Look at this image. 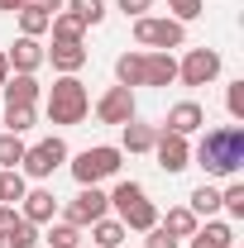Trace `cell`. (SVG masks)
<instances>
[{"label":"cell","mask_w":244,"mask_h":248,"mask_svg":"<svg viewBox=\"0 0 244 248\" xmlns=\"http://www.w3.org/2000/svg\"><path fill=\"white\" fill-rule=\"evenodd\" d=\"M87 110H91V95L77 77H58L48 86V120L53 124H82Z\"/></svg>","instance_id":"obj_2"},{"label":"cell","mask_w":244,"mask_h":248,"mask_svg":"<svg viewBox=\"0 0 244 248\" xmlns=\"http://www.w3.org/2000/svg\"><path fill=\"white\" fill-rule=\"evenodd\" d=\"M120 148H110V143H96V148H82V153L72 157V177L77 186H101L105 177H115L120 172Z\"/></svg>","instance_id":"obj_3"},{"label":"cell","mask_w":244,"mask_h":248,"mask_svg":"<svg viewBox=\"0 0 244 248\" xmlns=\"http://www.w3.org/2000/svg\"><path fill=\"white\" fill-rule=\"evenodd\" d=\"M82 248H96V244H82Z\"/></svg>","instance_id":"obj_40"},{"label":"cell","mask_w":244,"mask_h":248,"mask_svg":"<svg viewBox=\"0 0 244 248\" xmlns=\"http://www.w3.org/2000/svg\"><path fill=\"white\" fill-rule=\"evenodd\" d=\"M0 91H5V105H38L43 86H38L34 72H10V81H5Z\"/></svg>","instance_id":"obj_11"},{"label":"cell","mask_w":244,"mask_h":248,"mask_svg":"<svg viewBox=\"0 0 244 248\" xmlns=\"http://www.w3.org/2000/svg\"><path fill=\"white\" fill-rule=\"evenodd\" d=\"M48 33H53V43H82V38H87V24H82L77 15L58 10V15H53V24H48Z\"/></svg>","instance_id":"obj_19"},{"label":"cell","mask_w":244,"mask_h":248,"mask_svg":"<svg viewBox=\"0 0 244 248\" xmlns=\"http://www.w3.org/2000/svg\"><path fill=\"white\" fill-rule=\"evenodd\" d=\"M120 129H124V148H120V153H153V139H158L153 124L129 120V124H120Z\"/></svg>","instance_id":"obj_18"},{"label":"cell","mask_w":244,"mask_h":248,"mask_svg":"<svg viewBox=\"0 0 244 248\" xmlns=\"http://www.w3.org/2000/svg\"><path fill=\"white\" fill-rule=\"evenodd\" d=\"M5 58H10V72H38V67H43V43L19 33L15 48H5Z\"/></svg>","instance_id":"obj_13"},{"label":"cell","mask_w":244,"mask_h":248,"mask_svg":"<svg viewBox=\"0 0 244 248\" xmlns=\"http://www.w3.org/2000/svg\"><path fill=\"white\" fill-rule=\"evenodd\" d=\"M24 134H0V172H15L24 162Z\"/></svg>","instance_id":"obj_24"},{"label":"cell","mask_w":244,"mask_h":248,"mask_svg":"<svg viewBox=\"0 0 244 248\" xmlns=\"http://www.w3.org/2000/svg\"><path fill=\"white\" fill-rule=\"evenodd\" d=\"M120 224H124V229H139V234H149L153 224H158V205L144 196V201H134V205H124V210H120Z\"/></svg>","instance_id":"obj_17"},{"label":"cell","mask_w":244,"mask_h":248,"mask_svg":"<svg viewBox=\"0 0 244 248\" xmlns=\"http://www.w3.org/2000/svg\"><path fill=\"white\" fill-rule=\"evenodd\" d=\"M187 201H192V205H187V210H192V215H196V219H201V215L211 219L215 210H220V191H215V186H206V182L196 186V191H192V196H187Z\"/></svg>","instance_id":"obj_25"},{"label":"cell","mask_w":244,"mask_h":248,"mask_svg":"<svg viewBox=\"0 0 244 248\" xmlns=\"http://www.w3.org/2000/svg\"><path fill=\"white\" fill-rule=\"evenodd\" d=\"M177 244H182V239H173L163 224H153V229H149V239H144V248H177Z\"/></svg>","instance_id":"obj_35"},{"label":"cell","mask_w":244,"mask_h":248,"mask_svg":"<svg viewBox=\"0 0 244 248\" xmlns=\"http://www.w3.org/2000/svg\"><path fill=\"white\" fill-rule=\"evenodd\" d=\"M201 124H206V110H201L196 100H182V105H173V110H168V124H163V129H168V134H182V139H192Z\"/></svg>","instance_id":"obj_12"},{"label":"cell","mask_w":244,"mask_h":248,"mask_svg":"<svg viewBox=\"0 0 244 248\" xmlns=\"http://www.w3.org/2000/svg\"><path fill=\"white\" fill-rule=\"evenodd\" d=\"M192 248H235V229L220 224V219H206V224H196Z\"/></svg>","instance_id":"obj_16"},{"label":"cell","mask_w":244,"mask_h":248,"mask_svg":"<svg viewBox=\"0 0 244 248\" xmlns=\"http://www.w3.org/2000/svg\"><path fill=\"white\" fill-rule=\"evenodd\" d=\"M158 224H163V229H168V234H173V239H192V234H196V224H201V219L192 215V210H187V205H177V210H168V219H158Z\"/></svg>","instance_id":"obj_23"},{"label":"cell","mask_w":244,"mask_h":248,"mask_svg":"<svg viewBox=\"0 0 244 248\" xmlns=\"http://www.w3.org/2000/svg\"><path fill=\"white\" fill-rule=\"evenodd\" d=\"M24 191H29V182H24L19 167H15V172H0V205H19Z\"/></svg>","instance_id":"obj_27"},{"label":"cell","mask_w":244,"mask_h":248,"mask_svg":"<svg viewBox=\"0 0 244 248\" xmlns=\"http://www.w3.org/2000/svg\"><path fill=\"white\" fill-rule=\"evenodd\" d=\"M115 81L129 86V91L144 86V53H120V58H115Z\"/></svg>","instance_id":"obj_20"},{"label":"cell","mask_w":244,"mask_h":248,"mask_svg":"<svg viewBox=\"0 0 244 248\" xmlns=\"http://www.w3.org/2000/svg\"><path fill=\"white\" fill-rule=\"evenodd\" d=\"M19 215L29 219V224H53L58 219V196L48 186H34V191H24V201H19Z\"/></svg>","instance_id":"obj_10"},{"label":"cell","mask_w":244,"mask_h":248,"mask_svg":"<svg viewBox=\"0 0 244 248\" xmlns=\"http://www.w3.org/2000/svg\"><path fill=\"white\" fill-rule=\"evenodd\" d=\"M48 248H82V229H77V224H67V219L48 224Z\"/></svg>","instance_id":"obj_29"},{"label":"cell","mask_w":244,"mask_h":248,"mask_svg":"<svg viewBox=\"0 0 244 248\" xmlns=\"http://www.w3.org/2000/svg\"><path fill=\"white\" fill-rule=\"evenodd\" d=\"M124 234H129V229H124L120 219H110V215L91 224V244L96 248H124Z\"/></svg>","instance_id":"obj_22"},{"label":"cell","mask_w":244,"mask_h":248,"mask_svg":"<svg viewBox=\"0 0 244 248\" xmlns=\"http://www.w3.org/2000/svg\"><path fill=\"white\" fill-rule=\"evenodd\" d=\"M225 110H230V120H244V81H230V91H225Z\"/></svg>","instance_id":"obj_34"},{"label":"cell","mask_w":244,"mask_h":248,"mask_svg":"<svg viewBox=\"0 0 244 248\" xmlns=\"http://www.w3.org/2000/svg\"><path fill=\"white\" fill-rule=\"evenodd\" d=\"M24 5H34V10H48V15H58V10H67V0H24Z\"/></svg>","instance_id":"obj_37"},{"label":"cell","mask_w":244,"mask_h":248,"mask_svg":"<svg viewBox=\"0 0 244 248\" xmlns=\"http://www.w3.org/2000/svg\"><path fill=\"white\" fill-rule=\"evenodd\" d=\"M62 162H67V143L53 134V139H43V143L24 148V162H19V172H24V177H34V182H48V177L58 172Z\"/></svg>","instance_id":"obj_5"},{"label":"cell","mask_w":244,"mask_h":248,"mask_svg":"<svg viewBox=\"0 0 244 248\" xmlns=\"http://www.w3.org/2000/svg\"><path fill=\"white\" fill-rule=\"evenodd\" d=\"M48 24H53V15H48V10H34V5H24V10H19V33H24V38L48 33Z\"/></svg>","instance_id":"obj_28"},{"label":"cell","mask_w":244,"mask_h":248,"mask_svg":"<svg viewBox=\"0 0 244 248\" xmlns=\"http://www.w3.org/2000/svg\"><path fill=\"white\" fill-rule=\"evenodd\" d=\"M196 167L206 177H235L244 167V124H220V129H206L201 143L192 148Z\"/></svg>","instance_id":"obj_1"},{"label":"cell","mask_w":244,"mask_h":248,"mask_svg":"<svg viewBox=\"0 0 244 248\" xmlns=\"http://www.w3.org/2000/svg\"><path fill=\"white\" fill-rule=\"evenodd\" d=\"M134 201H144V186H139V182H120L115 191H110V205H115V210L134 205Z\"/></svg>","instance_id":"obj_33"},{"label":"cell","mask_w":244,"mask_h":248,"mask_svg":"<svg viewBox=\"0 0 244 248\" xmlns=\"http://www.w3.org/2000/svg\"><path fill=\"white\" fill-rule=\"evenodd\" d=\"M168 10H173L168 19H177V24H192V19L206 10V0H168Z\"/></svg>","instance_id":"obj_32"},{"label":"cell","mask_w":244,"mask_h":248,"mask_svg":"<svg viewBox=\"0 0 244 248\" xmlns=\"http://www.w3.org/2000/svg\"><path fill=\"white\" fill-rule=\"evenodd\" d=\"M120 10L139 19V15H149V10H153V0H120Z\"/></svg>","instance_id":"obj_36"},{"label":"cell","mask_w":244,"mask_h":248,"mask_svg":"<svg viewBox=\"0 0 244 248\" xmlns=\"http://www.w3.org/2000/svg\"><path fill=\"white\" fill-rule=\"evenodd\" d=\"M67 15H77L87 29H96V24L105 19V0H72V5H67Z\"/></svg>","instance_id":"obj_30"},{"label":"cell","mask_w":244,"mask_h":248,"mask_svg":"<svg viewBox=\"0 0 244 248\" xmlns=\"http://www.w3.org/2000/svg\"><path fill=\"white\" fill-rule=\"evenodd\" d=\"M24 10V0H0V15H19Z\"/></svg>","instance_id":"obj_38"},{"label":"cell","mask_w":244,"mask_h":248,"mask_svg":"<svg viewBox=\"0 0 244 248\" xmlns=\"http://www.w3.org/2000/svg\"><path fill=\"white\" fill-rule=\"evenodd\" d=\"M153 153H158V167H163L168 177H177L182 167H192V143H187L182 134H168V129H158V139H153Z\"/></svg>","instance_id":"obj_8"},{"label":"cell","mask_w":244,"mask_h":248,"mask_svg":"<svg viewBox=\"0 0 244 248\" xmlns=\"http://www.w3.org/2000/svg\"><path fill=\"white\" fill-rule=\"evenodd\" d=\"M110 215V196L101 191V186H82L72 201H67V210H62V219L67 224H77V229H91L96 219Z\"/></svg>","instance_id":"obj_6"},{"label":"cell","mask_w":244,"mask_h":248,"mask_svg":"<svg viewBox=\"0 0 244 248\" xmlns=\"http://www.w3.org/2000/svg\"><path fill=\"white\" fill-rule=\"evenodd\" d=\"M215 77H220V53L215 48H187V58L177 62L182 86H211Z\"/></svg>","instance_id":"obj_7"},{"label":"cell","mask_w":244,"mask_h":248,"mask_svg":"<svg viewBox=\"0 0 244 248\" xmlns=\"http://www.w3.org/2000/svg\"><path fill=\"white\" fill-rule=\"evenodd\" d=\"M177 81V58L173 53H144V86H173Z\"/></svg>","instance_id":"obj_15"},{"label":"cell","mask_w":244,"mask_h":248,"mask_svg":"<svg viewBox=\"0 0 244 248\" xmlns=\"http://www.w3.org/2000/svg\"><path fill=\"white\" fill-rule=\"evenodd\" d=\"M38 244V224H29V219L19 215L10 229H0V248H34Z\"/></svg>","instance_id":"obj_21"},{"label":"cell","mask_w":244,"mask_h":248,"mask_svg":"<svg viewBox=\"0 0 244 248\" xmlns=\"http://www.w3.org/2000/svg\"><path fill=\"white\" fill-rule=\"evenodd\" d=\"M43 62H53L62 77H77L87 67V48L82 43H53V48H43Z\"/></svg>","instance_id":"obj_14"},{"label":"cell","mask_w":244,"mask_h":248,"mask_svg":"<svg viewBox=\"0 0 244 248\" xmlns=\"http://www.w3.org/2000/svg\"><path fill=\"white\" fill-rule=\"evenodd\" d=\"M134 43H139V48H153V53L182 48V43H187V24H177V19H153V15H139V19H134Z\"/></svg>","instance_id":"obj_4"},{"label":"cell","mask_w":244,"mask_h":248,"mask_svg":"<svg viewBox=\"0 0 244 248\" xmlns=\"http://www.w3.org/2000/svg\"><path fill=\"white\" fill-rule=\"evenodd\" d=\"M10 81V58H5V48H0V86Z\"/></svg>","instance_id":"obj_39"},{"label":"cell","mask_w":244,"mask_h":248,"mask_svg":"<svg viewBox=\"0 0 244 248\" xmlns=\"http://www.w3.org/2000/svg\"><path fill=\"white\" fill-rule=\"evenodd\" d=\"M34 124H38L34 105H5V134H29Z\"/></svg>","instance_id":"obj_26"},{"label":"cell","mask_w":244,"mask_h":248,"mask_svg":"<svg viewBox=\"0 0 244 248\" xmlns=\"http://www.w3.org/2000/svg\"><path fill=\"white\" fill-rule=\"evenodd\" d=\"M96 120L101 124H129L134 120V91L129 86H110V91L96 100Z\"/></svg>","instance_id":"obj_9"},{"label":"cell","mask_w":244,"mask_h":248,"mask_svg":"<svg viewBox=\"0 0 244 248\" xmlns=\"http://www.w3.org/2000/svg\"><path fill=\"white\" fill-rule=\"evenodd\" d=\"M220 210H230V219H244V182H230L220 191Z\"/></svg>","instance_id":"obj_31"}]
</instances>
